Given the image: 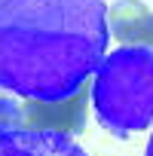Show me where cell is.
I'll return each mask as SVG.
<instances>
[{
	"label": "cell",
	"mask_w": 153,
	"mask_h": 156,
	"mask_svg": "<svg viewBox=\"0 0 153 156\" xmlns=\"http://www.w3.org/2000/svg\"><path fill=\"white\" fill-rule=\"evenodd\" d=\"M104 0H0V92L61 101L107 55Z\"/></svg>",
	"instance_id": "obj_1"
},
{
	"label": "cell",
	"mask_w": 153,
	"mask_h": 156,
	"mask_svg": "<svg viewBox=\"0 0 153 156\" xmlns=\"http://www.w3.org/2000/svg\"><path fill=\"white\" fill-rule=\"evenodd\" d=\"M89 92L104 129L132 135L153 126V49L119 46L104 55Z\"/></svg>",
	"instance_id": "obj_2"
},
{
	"label": "cell",
	"mask_w": 153,
	"mask_h": 156,
	"mask_svg": "<svg viewBox=\"0 0 153 156\" xmlns=\"http://www.w3.org/2000/svg\"><path fill=\"white\" fill-rule=\"evenodd\" d=\"M89 101H92L89 86L61 101H43L6 92L0 95V138L22 132H61L73 138L86 129Z\"/></svg>",
	"instance_id": "obj_3"
},
{
	"label": "cell",
	"mask_w": 153,
	"mask_h": 156,
	"mask_svg": "<svg viewBox=\"0 0 153 156\" xmlns=\"http://www.w3.org/2000/svg\"><path fill=\"white\" fill-rule=\"evenodd\" d=\"M0 156H89L70 135L61 132H22L0 138Z\"/></svg>",
	"instance_id": "obj_4"
},
{
	"label": "cell",
	"mask_w": 153,
	"mask_h": 156,
	"mask_svg": "<svg viewBox=\"0 0 153 156\" xmlns=\"http://www.w3.org/2000/svg\"><path fill=\"white\" fill-rule=\"evenodd\" d=\"M153 9H147L144 0H116L107 9V28H110V37L119 43V46H138L141 40V31H144V22Z\"/></svg>",
	"instance_id": "obj_5"
},
{
	"label": "cell",
	"mask_w": 153,
	"mask_h": 156,
	"mask_svg": "<svg viewBox=\"0 0 153 156\" xmlns=\"http://www.w3.org/2000/svg\"><path fill=\"white\" fill-rule=\"evenodd\" d=\"M138 46H147V49H153V12L147 16V22H144V31H141V40H138Z\"/></svg>",
	"instance_id": "obj_6"
},
{
	"label": "cell",
	"mask_w": 153,
	"mask_h": 156,
	"mask_svg": "<svg viewBox=\"0 0 153 156\" xmlns=\"http://www.w3.org/2000/svg\"><path fill=\"white\" fill-rule=\"evenodd\" d=\"M144 156H153V132H150V141H147V153Z\"/></svg>",
	"instance_id": "obj_7"
}]
</instances>
